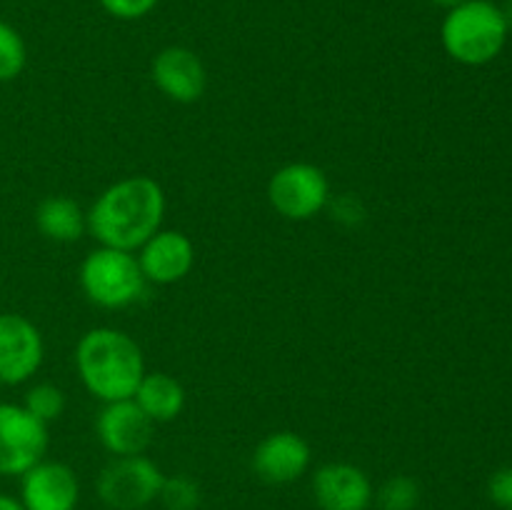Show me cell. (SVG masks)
<instances>
[{
  "label": "cell",
  "mask_w": 512,
  "mask_h": 510,
  "mask_svg": "<svg viewBox=\"0 0 512 510\" xmlns=\"http://www.w3.org/2000/svg\"><path fill=\"white\" fill-rule=\"evenodd\" d=\"M138 265L145 283H180L195 265V245L180 230H163L150 235L138 248Z\"/></svg>",
  "instance_id": "cell-13"
},
{
  "label": "cell",
  "mask_w": 512,
  "mask_h": 510,
  "mask_svg": "<svg viewBox=\"0 0 512 510\" xmlns=\"http://www.w3.org/2000/svg\"><path fill=\"white\" fill-rule=\"evenodd\" d=\"M43 335L20 313H0V385L28 383L43 365Z\"/></svg>",
  "instance_id": "cell-8"
},
{
  "label": "cell",
  "mask_w": 512,
  "mask_h": 510,
  "mask_svg": "<svg viewBox=\"0 0 512 510\" xmlns=\"http://www.w3.org/2000/svg\"><path fill=\"white\" fill-rule=\"evenodd\" d=\"M85 215L100 245L135 253L163 225L165 193L148 175H130L108 185Z\"/></svg>",
  "instance_id": "cell-1"
},
{
  "label": "cell",
  "mask_w": 512,
  "mask_h": 510,
  "mask_svg": "<svg viewBox=\"0 0 512 510\" xmlns=\"http://www.w3.org/2000/svg\"><path fill=\"white\" fill-rule=\"evenodd\" d=\"M20 503L25 510H75L80 500L78 475L58 460H40L20 475Z\"/></svg>",
  "instance_id": "cell-12"
},
{
  "label": "cell",
  "mask_w": 512,
  "mask_h": 510,
  "mask_svg": "<svg viewBox=\"0 0 512 510\" xmlns=\"http://www.w3.org/2000/svg\"><path fill=\"white\" fill-rule=\"evenodd\" d=\"M48 425L23 405L0 403V475H23L45 458Z\"/></svg>",
  "instance_id": "cell-7"
},
{
  "label": "cell",
  "mask_w": 512,
  "mask_h": 510,
  "mask_svg": "<svg viewBox=\"0 0 512 510\" xmlns=\"http://www.w3.org/2000/svg\"><path fill=\"white\" fill-rule=\"evenodd\" d=\"M508 35L503 10L490 0H468L448 10L440 28L445 53L463 65H485L495 60Z\"/></svg>",
  "instance_id": "cell-3"
},
{
  "label": "cell",
  "mask_w": 512,
  "mask_h": 510,
  "mask_svg": "<svg viewBox=\"0 0 512 510\" xmlns=\"http://www.w3.org/2000/svg\"><path fill=\"white\" fill-rule=\"evenodd\" d=\"M488 495L498 508L512 510V468H500L490 475Z\"/></svg>",
  "instance_id": "cell-22"
},
{
  "label": "cell",
  "mask_w": 512,
  "mask_h": 510,
  "mask_svg": "<svg viewBox=\"0 0 512 510\" xmlns=\"http://www.w3.org/2000/svg\"><path fill=\"white\" fill-rule=\"evenodd\" d=\"M268 200L285 220L303 223L328 208L330 180L318 165L288 163L270 175Z\"/></svg>",
  "instance_id": "cell-5"
},
{
  "label": "cell",
  "mask_w": 512,
  "mask_h": 510,
  "mask_svg": "<svg viewBox=\"0 0 512 510\" xmlns=\"http://www.w3.org/2000/svg\"><path fill=\"white\" fill-rule=\"evenodd\" d=\"M500 10H503L505 25H508V30L512 33V0H508V3H505V8H500Z\"/></svg>",
  "instance_id": "cell-26"
},
{
  "label": "cell",
  "mask_w": 512,
  "mask_h": 510,
  "mask_svg": "<svg viewBox=\"0 0 512 510\" xmlns=\"http://www.w3.org/2000/svg\"><path fill=\"white\" fill-rule=\"evenodd\" d=\"M28 63V48L18 30L0 20V83L18 78Z\"/></svg>",
  "instance_id": "cell-17"
},
{
  "label": "cell",
  "mask_w": 512,
  "mask_h": 510,
  "mask_svg": "<svg viewBox=\"0 0 512 510\" xmlns=\"http://www.w3.org/2000/svg\"><path fill=\"white\" fill-rule=\"evenodd\" d=\"M0 510H25V505L20 500H15L13 495L0 493Z\"/></svg>",
  "instance_id": "cell-24"
},
{
  "label": "cell",
  "mask_w": 512,
  "mask_h": 510,
  "mask_svg": "<svg viewBox=\"0 0 512 510\" xmlns=\"http://www.w3.org/2000/svg\"><path fill=\"white\" fill-rule=\"evenodd\" d=\"M163 470L143 455L113 458L98 475V495L113 510H140L158 500Z\"/></svg>",
  "instance_id": "cell-6"
},
{
  "label": "cell",
  "mask_w": 512,
  "mask_h": 510,
  "mask_svg": "<svg viewBox=\"0 0 512 510\" xmlns=\"http://www.w3.org/2000/svg\"><path fill=\"white\" fill-rule=\"evenodd\" d=\"M75 370L85 390L103 403L133 398L145 375L140 345L118 328H93L75 345Z\"/></svg>",
  "instance_id": "cell-2"
},
{
  "label": "cell",
  "mask_w": 512,
  "mask_h": 510,
  "mask_svg": "<svg viewBox=\"0 0 512 510\" xmlns=\"http://www.w3.org/2000/svg\"><path fill=\"white\" fill-rule=\"evenodd\" d=\"M153 420L138 408L133 398L105 403L95 418V435L100 445L115 458L143 455L153 440Z\"/></svg>",
  "instance_id": "cell-11"
},
{
  "label": "cell",
  "mask_w": 512,
  "mask_h": 510,
  "mask_svg": "<svg viewBox=\"0 0 512 510\" xmlns=\"http://www.w3.org/2000/svg\"><path fill=\"white\" fill-rule=\"evenodd\" d=\"M133 400L153 423H170L185 408V388L168 373H145Z\"/></svg>",
  "instance_id": "cell-16"
},
{
  "label": "cell",
  "mask_w": 512,
  "mask_h": 510,
  "mask_svg": "<svg viewBox=\"0 0 512 510\" xmlns=\"http://www.w3.org/2000/svg\"><path fill=\"white\" fill-rule=\"evenodd\" d=\"M150 78L168 100L180 105L198 103L208 88V70L200 55L183 45H168L150 63Z\"/></svg>",
  "instance_id": "cell-9"
},
{
  "label": "cell",
  "mask_w": 512,
  "mask_h": 510,
  "mask_svg": "<svg viewBox=\"0 0 512 510\" xmlns=\"http://www.w3.org/2000/svg\"><path fill=\"white\" fill-rule=\"evenodd\" d=\"M313 495L320 510H368L373 505V483L353 463H325L313 475Z\"/></svg>",
  "instance_id": "cell-14"
},
{
  "label": "cell",
  "mask_w": 512,
  "mask_h": 510,
  "mask_svg": "<svg viewBox=\"0 0 512 510\" xmlns=\"http://www.w3.org/2000/svg\"><path fill=\"white\" fill-rule=\"evenodd\" d=\"M35 228L53 243H75L88 230V215L65 195H50L35 208Z\"/></svg>",
  "instance_id": "cell-15"
},
{
  "label": "cell",
  "mask_w": 512,
  "mask_h": 510,
  "mask_svg": "<svg viewBox=\"0 0 512 510\" xmlns=\"http://www.w3.org/2000/svg\"><path fill=\"white\" fill-rule=\"evenodd\" d=\"M158 498L165 505V510H198L203 493H200V485L193 478L173 475V478L163 480Z\"/></svg>",
  "instance_id": "cell-20"
},
{
  "label": "cell",
  "mask_w": 512,
  "mask_h": 510,
  "mask_svg": "<svg viewBox=\"0 0 512 510\" xmlns=\"http://www.w3.org/2000/svg\"><path fill=\"white\" fill-rule=\"evenodd\" d=\"M80 288L98 308L120 310L143 295L145 278L133 253L100 245L80 265Z\"/></svg>",
  "instance_id": "cell-4"
},
{
  "label": "cell",
  "mask_w": 512,
  "mask_h": 510,
  "mask_svg": "<svg viewBox=\"0 0 512 510\" xmlns=\"http://www.w3.org/2000/svg\"><path fill=\"white\" fill-rule=\"evenodd\" d=\"M108 15L118 20H138L145 18L160 0H98Z\"/></svg>",
  "instance_id": "cell-21"
},
{
  "label": "cell",
  "mask_w": 512,
  "mask_h": 510,
  "mask_svg": "<svg viewBox=\"0 0 512 510\" xmlns=\"http://www.w3.org/2000/svg\"><path fill=\"white\" fill-rule=\"evenodd\" d=\"M313 450L303 435L293 430L268 433L253 450V473L268 485H288L303 478L310 468Z\"/></svg>",
  "instance_id": "cell-10"
},
{
  "label": "cell",
  "mask_w": 512,
  "mask_h": 510,
  "mask_svg": "<svg viewBox=\"0 0 512 510\" xmlns=\"http://www.w3.org/2000/svg\"><path fill=\"white\" fill-rule=\"evenodd\" d=\"M23 408L45 425L58 420L65 410V393L53 383H38L25 393Z\"/></svg>",
  "instance_id": "cell-19"
},
{
  "label": "cell",
  "mask_w": 512,
  "mask_h": 510,
  "mask_svg": "<svg viewBox=\"0 0 512 510\" xmlns=\"http://www.w3.org/2000/svg\"><path fill=\"white\" fill-rule=\"evenodd\" d=\"M333 213L338 215L340 220L358 223V220H363L365 210H363V205H360V200H355L353 195H343V198H338V203L333 205Z\"/></svg>",
  "instance_id": "cell-23"
},
{
  "label": "cell",
  "mask_w": 512,
  "mask_h": 510,
  "mask_svg": "<svg viewBox=\"0 0 512 510\" xmlns=\"http://www.w3.org/2000/svg\"><path fill=\"white\" fill-rule=\"evenodd\" d=\"M430 3H433V5H438V8L453 10V8H458V5L468 3V0H430Z\"/></svg>",
  "instance_id": "cell-25"
},
{
  "label": "cell",
  "mask_w": 512,
  "mask_h": 510,
  "mask_svg": "<svg viewBox=\"0 0 512 510\" xmlns=\"http://www.w3.org/2000/svg\"><path fill=\"white\" fill-rule=\"evenodd\" d=\"M380 510H415L420 503V485L410 475H393L375 493Z\"/></svg>",
  "instance_id": "cell-18"
}]
</instances>
